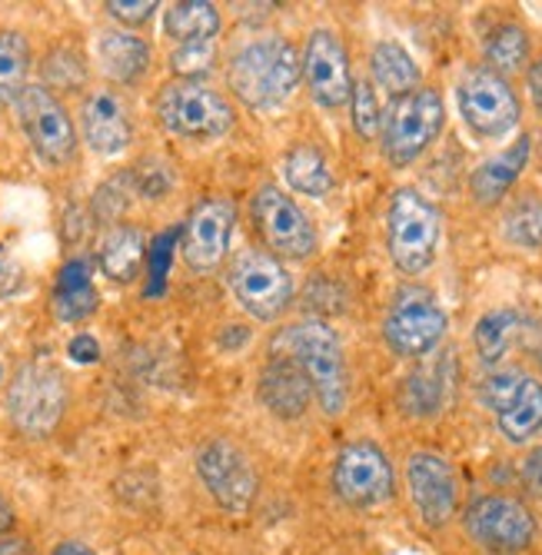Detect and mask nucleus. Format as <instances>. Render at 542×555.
Wrapping results in <instances>:
<instances>
[{"label":"nucleus","instance_id":"1","mask_svg":"<svg viewBox=\"0 0 542 555\" xmlns=\"http://www.w3.org/2000/svg\"><path fill=\"white\" fill-rule=\"evenodd\" d=\"M300 77H304V64L297 47L280 37L240 47L230 57V70H227L230 90L250 111H273L286 104L293 90L300 87Z\"/></svg>","mask_w":542,"mask_h":555},{"label":"nucleus","instance_id":"2","mask_svg":"<svg viewBox=\"0 0 542 555\" xmlns=\"http://www.w3.org/2000/svg\"><path fill=\"white\" fill-rule=\"evenodd\" d=\"M283 343L289 349L286 357L297 360L307 373L323 413L339 416L347 406V363H343V346L336 333L323 320H304L286 330Z\"/></svg>","mask_w":542,"mask_h":555},{"label":"nucleus","instance_id":"3","mask_svg":"<svg viewBox=\"0 0 542 555\" xmlns=\"http://www.w3.org/2000/svg\"><path fill=\"white\" fill-rule=\"evenodd\" d=\"M442 124H447V107H442L439 90L416 87L397 96L379 124L386 160L392 167H410L416 157L426 154L429 143L439 137Z\"/></svg>","mask_w":542,"mask_h":555},{"label":"nucleus","instance_id":"4","mask_svg":"<svg viewBox=\"0 0 542 555\" xmlns=\"http://www.w3.org/2000/svg\"><path fill=\"white\" fill-rule=\"evenodd\" d=\"M439 223V210L420 190L403 186L392 193L386 210V246L392 263L410 276L426 273L436 260Z\"/></svg>","mask_w":542,"mask_h":555},{"label":"nucleus","instance_id":"5","mask_svg":"<svg viewBox=\"0 0 542 555\" xmlns=\"http://www.w3.org/2000/svg\"><path fill=\"white\" fill-rule=\"evenodd\" d=\"M157 117L167 133L183 140H217L236 120L230 100L204 80H170L157 96Z\"/></svg>","mask_w":542,"mask_h":555},{"label":"nucleus","instance_id":"6","mask_svg":"<svg viewBox=\"0 0 542 555\" xmlns=\"http://www.w3.org/2000/svg\"><path fill=\"white\" fill-rule=\"evenodd\" d=\"M67 399H70L67 379L57 366L24 363L8 386V416L24 436L43 439L64 420Z\"/></svg>","mask_w":542,"mask_h":555},{"label":"nucleus","instance_id":"7","mask_svg":"<svg viewBox=\"0 0 542 555\" xmlns=\"http://www.w3.org/2000/svg\"><path fill=\"white\" fill-rule=\"evenodd\" d=\"M227 283L240 307L263 323L276 320L293 302V276L270 249L243 246L230 263Z\"/></svg>","mask_w":542,"mask_h":555},{"label":"nucleus","instance_id":"8","mask_svg":"<svg viewBox=\"0 0 542 555\" xmlns=\"http://www.w3.org/2000/svg\"><path fill=\"white\" fill-rule=\"evenodd\" d=\"M463 529L479 548L492 555H519L532 548L539 535L535 516L529 513L526 502L500 492L473 499L463 516Z\"/></svg>","mask_w":542,"mask_h":555},{"label":"nucleus","instance_id":"9","mask_svg":"<svg viewBox=\"0 0 542 555\" xmlns=\"http://www.w3.org/2000/svg\"><path fill=\"white\" fill-rule=\"evenodd\" d=\"M27 143L47 167H64L77 154V127L67 107L43 83H27L14 100Z\"/></svg>","mask_w":542,"mask_h":555},{"label":"nucleus","instance_id":"10","mask_svg":"<svg viewBox=\"0 0 542 555\" xmlns=\"http://www.w3.org/2000/svg\"><path fill=\"white\" fill-rule=\"evenodd\" d=\"M254 227L260 230L263 243L270 246V254L276 260H307L317 254V230L310 217L293 204V196H286L280 186L263 183L254 190L250 199Z\"/></svg>","mask_w":542,"mask_h":555},{"label":"nucleus","instance_id":"11","mask_svg":"<svg viewBox=\"0 0 542 555\" xmlns=\"http://www.w3.org/2000/svg\"><path fill=\"white\" fill-rule=\"evenodd\" d=\"M460 114L476 137L500 140L519 124V100L506 77L476 67L460 83Z\"/></svg>","mask_w":542,"mask_h":555},{"label":"nucleus","instance_id":"12","mask_svg":"<svg viewBox=\"0 0 542 555\" xmlns=\"http://www.w3.org/2000/svg\"><path fill=\"white\" fill-rule=\"evenodd\" d=\"M333 489L347 506L357 509L386 502L392 495V466L386 452L370 439L343 446L333 463Z\"/></svg>","mask_w":542,"mask_h":555},{"label":"nucleus","instance_id":"13","mask_svg":"<svg viewBox=\"0 0 542 555\" xmlns=\"http://www.w3.org/2000/svg\"><path fill=\"white\" fill-rule=\"evenodd\" d=\"M447 313L423 289H403L383 323V339L397 357H426L447 336Z\"/></svg>","mask_w":542,"mask_h":555},{"label":"nucleus","instance_id":"14","mask_svg":"<svg viewBox=\"0 0 542 555\" xmlns=\"http://www.w3.org/2000/svg\"><path fill=\"white\" fill-rule=\"evenodd\" d=\"M196 476L204 479L210 495L220 502L227 513H246L257 495V473L246 460V452L217 436L201 452H196Z\"/></svg>","mask_w":542,"mask_h":555},{"label":"nucleus","instance_id":"15","mask_svg":"<svg viewBox=\"0 0 542 555\" xmlns=\"http://www.w3.org/2000/svg\"><path fill=\"white\" fill-rule=\"evenodd\" d=\"M236 227V207L223 196L201 199L186 217L183 236H180V254L190 273H214L223 260L233 240Z\"/></svg>","mask_w":542,"mask_h":555},{"label":"nucleus","instance_id":"16","mask_svg":"<svg viewBox=\"0 0 542 555\" xmlns=\"http://www.w3.org/2000/svg\"><path fill=\"white\" fill-rule=\"evenodd\" d=\"M406 486L420 519L433 529L447 526L460 506L456 469L436 452H413L406 463Z\"/></svg>","mask_w":542,"mask_h":555},{"label":"nucleus","instance_id":"17","mask_svg":"<svg viewBox=\"0 0 542 555\" xmlns=\"http://www.w3.org/2000/svg\"><path fill=\"white\" fill-rule=\"evenodd\" d=\"M304 80L310 87V96L320 107L336 111L350 100L353 77H350V57L347 47L333 30H313L304 50Z\"/></svg>","mask_w":542,"mask_h":555},{"label":"nucleus","instance_id":"18","mask_svg":"<svg viewBox=\"0 0 542 555\" xmlns=\"http://www.w3.org/2000/svg\"><path fill=\"white\" fill-rule=\"evenodd\" d=\"M80 133L83 143L101 157H117L133 140V124L124 96L111 87H96L80 104Z\"/></svg>","mask_w":542,"mask_h":555},{"label":"nucleus","instance_id":"19","mask_svg":"<svg viewBox=\"0 0 542 555\" xmlns=\"http://www.w3.org/2000/svg\"><path fill=\"white\" fill-rule=\"evenodd\" d=\"M260 399L280 420H300L310 410L313 386L293 357H273L260 373Z\"/></svg>","mask_w":542,"mask_h":555},{"label":"nucleus","instance_id":"20","mask_svg":"<svg viewBox=\"0 0 542 555\" xmlns=\"http://www.w3.org/2000/svg\"><path fill=\"white\" fill-rule=\"evenodd\" d=\"M151 43L130 30H104L96 37V64L114 83H137L151 70Z\"/></svg>","mask_w":542,"mask_h":555},{"label":"nucleus","instance_id":"21","mask_svg":"<svg viewBox=\"0 0 542 555\" xmlns=\"http://www.w3.org/2000/svg\"><path fill=\"white\" fill-rule=\"evenodd\" d=\"M529 150H532V143L522 133L516 143H509L506 150H500L496 157H489L486 164H479V170L469 180V190L476 196V204H482V207L500 204V199L513 190V183L519 180V173L526 170Z\"/></svg>","mask_w":542,"mask_h":555},{"label":"nucleus","instance_id":"22","mask_svg":"<svg viewBox=\"0 0 542 555\" xmlns=\"http://www.w3.org/2000/svg\"><path fill=\"white\" fill-rule=\"evenodd\" d=\"M146 257V236L140 227L130 223H117L101 236V246H96V263H101L104 276L114 283H133L140 276Z\"/></svg>","mask_w":542,"mask_h":555},{"label":"nucleus","instance_id":"23","mask_svg":"<svg viewBox=\"0 0 542 555\" xmlns=\"http://www.w3.org/2000/svg\"><path fill=\"white\" fill-rule=\"evenodd\" d=\"M496 426L513 446L529 442L542 429V383L535 376H522L513 399L496 413Z\"/></svg>","mask_w":542,"mask_h":555},{"label":"nucleus","instance_id":"24","mask_svg":"<svg viewBox=\"0 0 542 555\" xmlns=\"http://www.w3.org/2000/svg\"><path fill=\"white\" fill-rule=\"evenodd\" d=\"M370 74H373L376 87L386 90L392 100L420 87V67L406 54V47H400L397 40H379L373 47V54H370Z\"/></svg>","mask_w":542,"mask_h":555},{"label":"nucleus","instance_id":"25","mask_svg":"<svg viewBox=\"0 0 542 555\" xmlns=\"http://www.w3.org/2000/svg\"><path fill=\"white\" fill-rule=\"evenodd\" d=\"M283 180H286V186L293 193H304V196H313V199H323L333 190L330 164L313 143H297L283 157Z\"/></svg>","mask_w":542,"mask_h":555},{"label":"nucleus","instance_id":"26","mask_svg":"<svg viewBox=\"0 0 542 555\" xmlns=\"http://www.w3.org/2000/svg\"><path fill=\"white\" fill-rule=\"evenodd\" d=\"M96 296L93 283H90V267L83 260H70L61 276H57V293H54V313L64 323H80L90 313H96Z\"/></svg>","mask_w":542,"mask_h":555},{"label":"nucleus","instance_id":"27","mask_svg":"<svg viewBox=\"0 0 542 555\" xmlns=\"http://www.w3.org/2000/svg\"><path fill=\"white\" fill-rule=\"evenodd\" d=\"M164 30L177 43L214 40L220 34V11L214 4H207V0H180V4L167 8Z\"/></svg>","mask_w":542,"mask_h":555},{"label":"nucleus","instance_id":"28","mask_svg":"<svg viewBox=\"0 0 542 555\" xmlns=\"http://www.w3.org/2000/svg\"><path fill=\"white\" fill-rule=\"evenodd\" d=\"M30 43L21 30H0V107L14 104L27 87Z\"/></svg>","mask_w":542,"mask_h":555},{"label":"nucleus","instance_id":"29","mask_svg":"<svg viewBox=\"0 0 542 555\" xmlns=\"http://www.w3.org/2000/svg\"><path fill=\"white\" fill-rule=\"evenodd\" d=\"M529 61V34L519 24H503L489 34L486 40V64L492 74L509 77L516 70H522Z\"/></svg>","mask_w":542,"mask_h":555},{"label":"nucleus","instance_id":"30","mask_svg":"<svg viewBox=\"0 0 542 555\" xmlns=\"http://www.w3.org/2000/svg\"><path fill=\"white\" fill-rule=\"evenodd\" d=\"M516 330H519L516 310H492V313H486V317L476 323L473 343H476V349H479V357H482L486 366L500 363V360L506 357V349H509Z\"/></svg>","mask_w":542,"mask_h":555},{"label":"nucleus","instance_id":"31","mask_svg":"<svg viewBox=\"0 0 542 555\" xmlns=\"http://www.w3.org/2000/svg\"><path fill=\"white\" fill-rule=\"evenodd\" d=\"M40 74H43V87L47 90H80L83 83H87V61H83V54L77 47H70V43H61V47H54L51 54L43 57V67H40Z\"/></svg>","mask_w":542,"mask_h":555},{"label":"nucleus","instance_id":"32","mask_svg":"<svg viewBox=\"0 0 542 555\" xmlns=\"http://www.w3.org/2000/svg\"><path fill=\"white\" fill-rule=\"evenodd\" d=\"M503 236L513 246L539 249L542 246V199L539 196H519L503 217Z\"/></svg>","mask_w":542,"mask_h":555},{"label":"nucleus","instance_id":"33","mask_svg":"<svg viewBox=\"0 0 542 555\" xmlns=\"http://www.w3.org/2000/svg\"><path fill=\"white\" fill-rule=\"evenodd\" d=\"M217 67V40H193V43H177L170 54V70L177 80H201Z\"/></svg>","mask_w":542,"mask_h":555},{"label":"nucleus","instance_id":"34","mask_svg":"<svg viewBox=\"0 0 542 555\" xmlns=\"http://www.w3.org/2000/svg\"><path fill=\"white\" fill-rule=\"evenodd\" d=\"M350 111H353V130L363 137V140H373L379 133V124H383V111H379V100H376V90L370 80H353V90H350Z\"/></svg>","mask_w":542,"mask_h":555},{"label":"nucleus","instance_id":"35","mask_svg":"<svg viewBox=\"0 0 542 555\" xmlns=\"http://www.w3.org/2000/svg\"><path fill=\"white\" fill-rule=\"evenodd\" d=\"M133 193H137L133 173H120V177L107 180L101 190L93 193V214H96V220L114 223V220L127 210V204H130V196H133Z\"/></svg>","mask_w":542,"mask_h":555},{"label":"nucleus","instance_id":"36","mask_svg":"<svg viewBox=\"0 0 542 555\" xmlns=\"http://www.w3.org/2000/svg\"><path fill=\"white\" fill-rule=\"evenodd\" d=\"M439 396H442V386L436 383V376L429 373H413L406 383H403V392H400V402L410 416H433L439 410Z\"/></svg>","mask_w":542,"mask_h":555},{"label":"nucleus","instance_id":"37","mask_svg":"<svg viewBox=\"0 0 542 555\" xmlns=\"http://www.w3.org/2000/svg\"><path fill=\"white\" fill-rule=\"evenodd\" d=\"M522 376L526 373H519V370H500V373H489L486 379H482V402L492 410V413H500L506 402L513 399V392L519 389V383H522Z\"/></svg>","mask_w":542,"mask_h":555},{"label":"nucleus","instance_id":"38","mask_svg":"<svg viewBox=\"0 0 542 555\" xmlns=\"http://www.w3.org/2000/svg\"><path fill=\"white\" fill-rule=\"evenodd\" d=\"M154 11H157L154 0H111V4H107V14L114 21L127 24V27L146 24V21L154 17Z\"/></svg>","mask_w":542,"mask_h":555},{"label":"nucleus","instance_id":"39","mask_svg":"<svg viewBox=\"0 0 542 555\" xmlns=\"http://www.w3.org/2000/svg\"><path fill=\"white\" fill-rule=\"evenodd\" d=\"M67 357L74 363H96L101 360V343H96L90 333H77L70 343H67Z\"/></svg>","mask_w":542,"mask_h":555},{"label":"nucleus","instance_id":"40","mask_svg":"<svg viewBox=\"0 0 542 555\" xmlns=\"http://www.w3.org/2000/svg\"><path fill=\"white\" fill-rule=\"evenodd\" d=\"M21 286H24V270L17 267L14 257L0 249V296H14Z\"/></svg>","mask_w":542,"mask_h":555},{"label":"nucleus","instance_id":"41","mask_svg":"<svg viewBox=\"0 0 542 555\" xmlns=\"http://www.w3.org/2000/svg\"><path fill=\"white\" fill-rule=\"evenodd\" d=\"M522 482L532 495H542V446H535L522 460Z\"/></svg>","mask_w":542,"mask_h":555},{"label":"nucleus","instance_id":"42","mask_svg":"<svg viewBox=\"0 0 542 555\" xmlns=\"http://www.w3.org/2000/svg\"><path fill=\"white\" fill-rule=\"evenodd\" d=\"M526 87H529V96H532L535 114L542 117V57L529 67V74H526Z\"/></svg>","mask_w":542,"mask_h":555},{"label":"nucleus","instance_id":"43","mask_svg":"<svg viewBox=\"0 0 542 555\" xmlns=\"http://www.w3.org/2000/svg\"><path fill=\"white\" fill-rule=\"evenodd\" d=\"M0 555H30V542L24 535H0Z\"/></svg>","mask_w":542,"mask_h":555},{"label":"nucleus","instance_id":"44","mask_svg":"<svg viewBox=\"0 0 542 555\" xmlns=\"http://www.w3.org/2000/svg\"><path fill=\"white\" fill-rule=\"evenodd\" d=\"M51 555H96V552L83 542H61Z\"/></svg>","mask_w":542,"mask_h":555},{"label":"nucleus","instance_id":"45","mask_svg":"<svg viewBox=\"0 0 542 555\" xmlns=\"http://www.w3.org/2000/svg\"><path fill=\"white\" fill-rule=\"evenodd\" d=\"M11 526H14V509H11V502L0 495V535H8Z\"/></svg>","mask_w":542,"mask_h":555},{"label":"nucleus","instance_id":"46","mask_svg":"<svg viewBox=\"0 0 542 555\" xmlns=\"http://www.w3.org/2000/svg\"><path fill=\"white\" fill-rule=\"evenodd\" d=\"M0 379H4V370H0Z\"/></svg>","mask_w":542,"mask_h":555}]
</instances>
